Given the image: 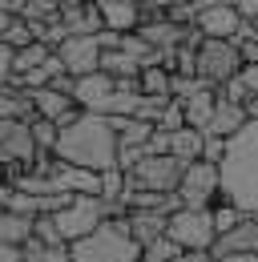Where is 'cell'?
<instances>
[{
	"instance_id": "42",
	"label": "cell",
	"mask_w": 258,
	"mask_h": 262,
	"mask_svg": "<svg viewBox=\"0 0 258 262\" xmlns=\"http://www.w3.org/2000/svg\"><path fill=\"white\" fill-rule=\"evenodd\" d=\"M238 12L246 20H258V0H238Z\"/></svg>"
},
{
	"instance_id": "35",
	"label": "cell",
	"mask_w": 258,
	"mask_h": 262,
	"mask_svg": "<svg viewBox=\"0 0 258 262\" xmlns=\"http://www.w3.org/2000/svg\"><path fill=\"white\" fill-rule=\"evenodd\" d=\"M218 97H222V101H234V105H246V97H250V89L242 85V77H234V81H226V85H218Z\"/></svg>"
},
{
	"instance_id": "17",
	"label": "cell",
	"mask_w": 258,
	"mask_h": 262,
	"mask_svg": "<svg viewBox=\"0 0 258 262\" xmlns=\"http://www.w3.org/2000/svg\"><path fill=\"white\" fill-rule=\"evenodd\" d=\"M137 33L145 36L154 49H178V45L186 40V33H190V29L174 25V20H169V12H165V16H158V20H141V25H137Z\"/></svg>"
},
{
	"instance_id": "16",
	"label": "cell",
	"mask_w": 258,
	"mask_h": 262,
	"mask_svg": "<svg viewBox=\"0 0 258 262\" xmlns=\"http://www.w3.org/2000/svg\"><path fill=\"white\" fill-rule=\"evenodd\" d=\"M214 93H218V89H214ZM246 125H250L246 109H242V105H234V101H222V97H218L214 121H210V129H206V133H214V137H226V141H230V137H238Z\"/></svg>"
},
{
	"instance_id": "40",
	"label": "cell",
	"mask_w": 258,
	"mask_h": 262,
	"mask_svg": "<svg viewBox=\"0 0 258 262\" xmlns=\"http://www.w3.org/2000/svg\"><path fill=\"white\" fill-rule=\"evenodd\" d=\"M0 262H25V250L20 246H0Z\"/></svg>"
},
{
	"instance_id": "1",
	"label": "cell",
	"mask_w": 258,
	"mask_h": 262,
	"mask_svg": "<svg viewBox=\"0 0 258 262\" xmlns=\"http://www.w3.org/2000/svg\"><path fill=\"white\" fill-rule=\"evenodd\" d=\"M117 149H121V141H117V129L109 125V117L105 113H81L69 129H61V141H57L53 158L105 173V169L117 165Z\"/></svg>"
},
{
	"instance_id": "23",
	"label": "cell",
	"mask_w": 258,
	"mask_h": 262,
	"mask_svg": "<svg viewBox=\"0 0 258 262\" xmlns=\"http://www.w3.org/2000/svg\"><path fill=\"white\" fill-rule=\"evenodd\" d=\"M141 93L145 97H174V73L169 69H141Z\"/></svg>"
},
{
	"instance_id": "9",
	"label": "cell",
	"mask_w": 258,
	"mask_h": 262,
	"mask_svg": "<svg viewBox=\"0 0 258 262\" xmlns=\"http://www.w3.org/2000/svg\"><path fill=\"white\" fill-rule=\"evenodd\" d=\"M101 40L97 36H69L61 49H57V57L64 61V69L73 73V77H89L101 69Z\"/></svg>"
},
{
	"instance_id": "5",
	"label": "cell",
	"mask_w": 258,
	"mask_h": 262,
	"mask_svg": "<svg viewBox=\"0 0 258 262\" xmlns=\"http://www.w3.org/2000/svg\"><path fill=\"white\" fill-rule=\"evenodd\" d=\"M182 173H186V162L174 158V154H145L141 162L125 173V190H158V194H178L182 186Z\"/></svg>"
},
{
	"instance_id": "44",
	"label": "cell",
	"mask_w": 258,
	"mask_h": 262,
	"mask_svg": "<svg viewBox=\"0 0 258 262\" xmlns=\"http://www.w3.org/2000/svg\"><path fill=\"white\" fill-rule=\"evenodd\" d=\"M242 109H246V117H250V121H258V93H250V97H246V105H242Z\"/></svg>"
},
{
	"instance_id": "31",
	"label": "cell",
	"mask_w": 258,
	"mask_h": 262,
	"mask_svg": "<svg viewBox=\"0 0 258 262\" xmlns=\"http://www.w3.org/2000/svg\"><path fill=\"white\" fill-rule=\"evenodd\" d=\"M169 101H174V97H145V93H141V105H137V113H133V117H141V121H154V125H158L161 113L169 109Z\"/></svg>"
},
{
	"instance_id": "21",
	"label": "cell",
	"mask_w": 258,
	"mask_h": 262,
	"mask_svg": "<svg viewBox=\"0 0 258 262\" xmlns=\"http://www.w3.org/2000/svg\"><path fill=\"white\" fill-rule=\"evenodd\" d=\"M53 53H57V49H49L45 40H32V45H25V49H16V53H12V77H25V73H32V69H40Z\"/></svg>"
},
{
	"instance_id": "37",
	"label": "cell",
	"mask_w": 258,
	"mask_h": 262,
	"mask_svg": "<svg viewBox=\"0 0 258 262\" xmlns=\"http://www.w3.org/2000/svg\"><path fill=\"white\" fill-rule=\"evenodd\" d=\"M145 154H169V133L158 129L154 137H149V145H145Z\"/></svg>"
},
{
	"instance_id": "29",
	"label": "cell",
	"mask_w": 258,
	"mask_h": 262,
	"mask_svg": "<svg viewBox=\"0 0 258 262\" xmlns=\"http://www.w3.org/2000/svg\"><path fill=\"white\" fill-rule=\"evenodd\" d=\"M125 169H117V165H113V169H105V173H101V198H105V202H121V198H125Z\"/></svg>"
},
{
	"instance_id": "14",
	"label": "cell",
	"mask_w": 258,
	"mask_h": 262,
	"mask_svg": "<svg viewBox=\"0 0 258 262\" xmlns=\"http://www.w3.org/2000/svg\"><path fill=\"white\" fill-rule=\"evenodd\" d=\"M165 230H169V214H161V210H129V234L141 242V250L154 246L158 238H165Z\"/></svg>"
},
{
	"instance_id": "13",
	"label": "cell",
	"mask_w": 258,
	"mask_h": 262,
	"mask_svg": "<svg viewBox=\"0 0 258 262\" xmlns=\"http://www.w3.org/2000/svg\"><path fill=\"white\" fill-rule=\"evenodd\" d=\"M61 20H64V29H69V36H97L105 29L101 0H85V4H77V8H64Z\"/></svg>"
},
{
	"instance_id": "33",
	"label": "cell",
	"mask_w": 258,
	"mask_h": 262,
	"mask_svg": "<svg viewBox=\"0 0 258 262\" xmlns=\"http://www.w3.org/2000/svg\"><path fill=\"white\" fill-rule=\"evenodd\" d=\"M158 129H165V133H178V129H186V109H182V101H178V97L169 101V109L161 113Z\"/></svg>"
},
{
	"instance_id": "30",
	"label": "cell",
	"mask_w": 258,
	"mask_h": 262,
	"mask_svg": "<svg viewBox=\"0 0 258 262\" xmlns=\"http://www.w3.org/2000/svg\"><path fill=\"white\" fill-rule=\"evenodd\" d=\"M32 40H36V33H32V25L25 20V16H16L12 29L4 33V45H8V49H25V45H32Z\"/></svg>"
},
{
	"instance_id": "19",
	"label": "cell",
	"mask_w": 258,
	"mask_h": 262,
	"mask_svg": "<svg viewBox=\"0 0 258 262\" xmlns=\"http://www.w3.org/2000/svg\"><path fill=\"white\" fill-rule=\"evenodd\" d=\"M32 234H36V218L0 210V246H25Z\"/></svg>"
},
{
	"instance_id": "2",
	"label": "cell",
	"mask_w": 258,
	"mask_h": 262,
	"mask_svg": "<svg viewBox=\"0 0 258 262\" xmlns=\"http://www.w3.org/2000/svg\"><path fill=\"white\" fill-rule=\"evenodd\" d=\"M222 202H234L238 210L258 218V121L230 137L222 162Z\"/></svg>"
},
{
	"instance_id": "7",
	"label": "cell",
	"mask_w": 258,
	"mask_h": 262,
	"mask_svg": "<svg viewBox=\"0 0 258 262\" xmlns=\"http://www.w3.org/2000/svg\"><path fill=\"white\" fill-rule=\"evenodd\" d=\"M182 250H214L218 242V226H214V210H193L182 206L178 214H169V230H165Z\"/></svg>"
},
{
	"instance_id": "18",
	"label": "cell",
	"mask_w": 258,
	"mask_h": 262,
	"mask_svg": "<svg viewBox=\"0 0 258 262\" xmlns=\"http://www.w3.org/2000/svg\"><path fill=\"white\" fill-rule=\"evenodd\" d=\"M182 109H186V125L206 133L210 121H214V109H218V93H214V89H202V93H193V97L182 101Z\"/></svg>"
},
{
	"instance_id": "39",
	"label": "cell",
	"mask_w": 258,
	"mask_h": 262,
	"mask_svg": "<svg viewBox=\"0 0 258 262\" xmlns=\"http://www.w3.org/2000/svg\"><path fill=\"white\" fill-rule=\"evenodd\" d=\"M238 77H242V85H246L250 93H258V65H246L242 73H238Z\"/></svg>"
},
{
	"instance_id": "24",
	"label": "cell",
	"mask_w": 258,
	"mask_h": 262,
	"mask_svg": "<svg viewBox=\"0 0 258 262\" xmlns=\"http://www.w3.org/2000/svg\"><path fill=\"white\" fill-rule=\"evenodd\" d=\"M101 69H105L109 77H141V65L129 57L125 49H105V53H101Z\"/></svg>"
},
{
	"instance_id": "10",
	"label": "cell",
	"mask_w": 258,
	"mask_h": 262,
	"mask_svg": "<svg viewBox=\"0 0 258 262\" xmlns=\"http://www.w3.org/2000/svg\"><path fill=\"white\" fill-rule=\"evenodd\" d=\"M242 12H238V4H218V8H202L198 12V29L202 36H210V40H234L238 29H242Z\"/></svg>"
},
{
	"instance_id": "20",
	"label": "cell",
	"mask_w": 258,
	"mask_h": 262,
	"mask_svg": "<svg viewBox=\"0 0 258 262\" xmlns=\"http://www.w3.org/2000/svg\"><path fill=\"white\" fill-rule=\"evenodd\" d=\"M202 149H206V133H202V129L186 125V129L169 133V154H174V158H182L186 165L198 162V158H202Z\"/></svg>"
},
{
	"instance_id": "46",
	"label": "cell",
	"mask_w": 258,
	"mask_h": 262,
	"mask_svg": "<svg viewBox=\"0 0 258 262\" xmlns=\"http://www.w3.org/2000/svg\"><path fill=\"white\" fill-rule=\"evenodd\" d=\"M222 262H258V250H250V254H230V258Z\"/></svg>"
},
{
	"instance_id": "45",
	"label": "cell",
	"mask_w": 258,
	"mask_h": 262,
	"mask_svg": "<svg viewBox=\"0 0 258 262\" xmlns=\"http://www.w3.org/2000/svg\"><path fill=\"white\" fill-rule=\"evenodd\" d=\"M193 4H198V12H202V8H218V4H238V0H193Z\"/></svg>"
},
{
	"instance_id": "36",
	"label": "cell",
	"mask_w": 258,
	"mask_h": 262,
	"mask_svg": "<svg viewBox=\"0 0 258 262\" xmlns=\"http://www.w3.org/2000/svg\"><path fill=\"white\" fill-rule=\"evenodd\" d=\"M12 53H16V49H8V45L0 40V85L12 81Z\"/></svg>"
},
{
	"instance_id": "6",
	"label": "cell",
	"mask_w": 258,
	"mask_h": 262,
	"mask_svg": "<svg viewBox=\"0 0 258 262\" xmlns=\"http://www.w3.org/2000/svg\"><path fill=\"white\" fill-rule=\"evenodd\" d=\"M242 69H246V61H242L238 40H210V36L202 40V49H198V77L202 81H210L218 89L226 81H234Z\"/></svg>"
},
{
	"instance_id": "3",
	"label": "cell",
	"mask_w": 258,
	"mask_h": 262,
	"mask_svg": "<svg viewBox=\"0 0 258 262\" xmlns=\"http://www.w3.org/2000/svg\"><path fill=\"white\" fill-rule=\"evenodd\" d=\"M73 262H141V242L129 234V218H105L101 226L69 246Z\"/></svg>"
},
{
	"instance_id": "28",
	"label": "cell",
	"mask_w": 258,
	"mask_h": 262,
	"mask_svg": "<svg viewBox=\"0 0 258 262\" xmlns=\"http://www.w3.org/2000/svg\"><path fill=\"white\" fill-rule=\"evenodd\" d=\"M210 210H214V226H218V234H230V230H234L242 218H246V210H238L234 202H222V198H218Z\"/></svg>"
},
{
	"instance_id": "8",
	"label": "cell",
	"mask_w": 258,
	"mask_h": 262,
	"mask_svg": "<svg viewBox=\"0 0 258 262\" xmlns=\"http://www.w3.org/2000/svg\"><path fill=\"white\" fill-rule=\"evenodd\" d=\"M178 194H182V202L193 206V210H210V206L222 198V165L206 162V158L190 162V165H186V173H182Z\"/></svg>"
},
{
	"instance_id": "11",
	"label": "cell",
	"mask_w": 258,
	"mask_h": 262,
	"mask_svg": "<svg viewBox=\"0 0 258 262\" xmlns=\"http://www.w3.org/2000/svg\"><path fill=\"white\" fill-rule=\"evenodd\" d=\"M250 250H258V218L246 214L230 234H218V242H214L210 254L222 262V258H230V254H250Z\"/></svg>"
},
{
	"instance_id": "32",
	"label": "cell",
	"mask_w": 258,
	"mask_h": 262,
	"mask_svg": "<svg viewBox=\"0 0 258 262\" xmlns=\"http://www.w3.org/2000/svg\"><path fill=\"white\" fill-rule=\"evenodd\" d=\"M36 238H40L45 246H69V242L61 238V226H57L53 214H40V218H36Z\"/></svg>"
},
{
	"instance_id": "27",
	"label": "cell",
	"mask_w": 258,
	"mask_h": 262,
	"mask_svg": "<svg viewBox=\"0 0 258 262\" xmlns=\"http://www.w3.org/2000/svg\"><path fill=\"white\" fill-rule=\"evenodd\" d=\"M29 125H32V141H36V149H40V154H53L57 141H61V125L49 121V117H32Z\"/></svg>"
},
{
	"instance_id": "25",
	"label": "cell",
	"mask_w": 258,
	"mask_h": 262,
	"mask_svg": "<svg viewBox=\"0 0 258 262\" xmlns=\"http://www.w3.org/2000/svg\"><path fill=\"white\" fill-rule=\"evenodd\" d=\"M20 250H25V262H73L69 246H45L36 234H32V238L20 246Z\"/></svg>"
},
{
	"instance_id": "47",
	"label": "cell",
	"mask_w": 258,
	"mask_h": 262,
	"mask_svg": "<svg viewBox=\"0 0 258 262\" xmlns=\"http://www.w3.org/2000/svg\"><path fill=\"white\" fill-rule=\"evenodd\" d=\"M77 4H85V0H61V12L64 8H77Z\"/></svg>"
},
{
	"instance_id": "43",
	"label": "cell",
	"mask_w": 258,
	"mask_h": 262,
	"mask_svg": "<svg viewBox=\"0 0 258 262\" xmlns=\"http://www.w3.org/2000/svg\"><path fill=\"white\" fill-rule=\"evenodd\" d=\"M12 20H16V12H8V8H0V40H4V33L12 29Z\"/></svg>"
},
{
	"instance_id": "12",
	"label": "cell",
	"mask_w": 258,
	"mask_h": 262,
	"mask_svg": "<svg viewBox=\"0 0 258 262\" xmlns=\"http://www.w3.org/2000/svg\"><path fill=\"white\" fill-rule=\"evenodd\" d=\"M32 117H36V101L29 89L16 77L0 85V121H32Z\"/></svg>"
},
{
	"instance_id": "26",
	"label": "cell",
	"mask_w": 258,
	"mask_h": 262,
	"mask_svg": "<svg viewBox=\"0 0 258 262\" xmlns=\"http://www.w3.org/2000/svg\"><path fill=\"white\" fill-rule=\"evenodd\" d=\"M20 16L32 20V25L61 20V0H20Z\"/></svg>"
},
{
	"instance_id": "48",
	"label": "cell",
	"mask_w": 258,
	"mask_h": 262,
	"mask_svg": "<svg viewBox=\"0 0 258 262\" xmlns=\"http://www.w3.org/2000/svg\"><path fill=\"white\" fill-rule=\"evenodd\" d=\"M254 29H258V20H254Z\"/></svg>"
},
{
	"instance_id": "41",
	"label": "cell",
	"mask_w": 258,
	"mask_h": 262,
	"mask_svg": "<svg viewBox=\"0 0 258 262\" xmlns=\"http://www.w3.org/2000/svg\"><path fill=\"white\" fill-rule=\"evenodd\" d=\"M242 61H246V65H258V36L242 45Z\"/></svg>"
},
{
	"instance_id": "49",
	"label": "cell",
	"mask_w": 258,
	"mask_h": 262,
	"mask_svg": "<svg viewBox=\"0 0 258 262\" xmlns=\"http://www.w3.org/2000/svg\"><path fill=\"white\" fill-rule=\"evenodd\" d=\"M0 182H4V178H0Z\"/></svg>"
},
{
	"instance_id": "50",
	"label": "cell",
	"mask_w": 258,
	"mask_h": 262,
	"mask_svg": "<svg viewBox=\"0 0 258 262\" xmlns=\"http://www.w3.org/2000/svg\"><path fill=\"white\" fill-rule=\"evenodd\" d=\"M137 4H141V0H137Z\"/></svg>"
},
{
	"instance_id": "38",
	"label": "cell",
	"mask_w": 258,
	"mask_h": 262,
	"mask_svg": "<svg viewBox=\"0 0 258 262\" xmlns=\"http://www.w3.org/2000/svg\"><path fill=\"white\" fill-rule=\"evenodd\" d=\"M169 262H218L210 250H182L178 258H169Z\"/></svg>"
},
{
	"instance_id": "4",
	"label": "cell",
	"mask_w": 258,
	"mask_h": 262,
	"mask_svg": "<svg viewBox=\"0 0 258 262\" xmlns=\"http://www.w3.org/2000/svg\"><path fill=\"white\" fill-rule=\"evenodd\" d=\"M109 214H113V202H105L101 194H73V202H69L64 210H57L53 218H57V226H61V238L73 246V242L89 238Z\"/></svg>"
},
{
	"instance_id": "34",
	"label": "cell",
	"mask_w": 258,
	"mask_h": 262,
	"mask_svg": "<svg viewBox=\"0 0 258 262\" xmlns=\"http://www.w3.org/2000/svg\"><path fill=\"white\" fill-rule=\"evenodd\" d=\"M226 149H230V141H226V137H214V133H206V149H202V158H206V162L222 165V162H226Z\"/></svg>"
},
{
	"instance_id": "15",
	"label": "cell",
	"mask_w": 258,
	"mask_h": 262,
	"mask_svg": "<svg viewBox=\"0 0 258 262\" xmlns=\"http://www.w3.org/2000/svg\"><path fill=\"white\" fill-rule=\"evenodd\" d=\"M101 16H105V29H113V33H137L141 4L137 0H101Z\"/></svg>"
},
{
	"instance_id": "22",
	"label": "cell",
	"mask_w": 258,
	"mask_h": 262,
	"mask_svg": "<svg viewBox=\"0 0 258 262\" xmlns=\"http://www.w3.org/2000/svg\"><path fill=\"white\" fill-rule=\"evenodd\" d=\"M154 133H158V125H154V121H141V117H129V121H125V129L117 133V141H121V149H145Z\"/></svg>"
}]
</instances>
